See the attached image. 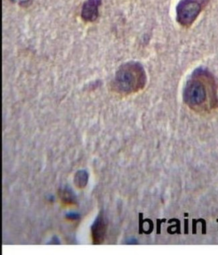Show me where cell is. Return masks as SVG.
Masks as SVG:
<instances>
[{
    "mask_svg": "<svg viewBox=\"0 0 218 255\" xmlns=\"http://www.w3.org/2000/svg\"><path fill=\"white\" fill-rule=\"evenodd\" d=\"M183 100L191 109H211L218 103L217 86L213 75L206 69L198 68L187 80Z\"/></svg>",
    "mask_w": 218,
    "mask_h": 255,
    "instance_id": "6da1fadb",
    "label": "cell"
},
{
    "mask_svg": "<svg viewBox=\"0 0 218 255\" xmlns=\"http://www.w3.org/2000/svg\"><path fill=\"white\" fill-rule=\"evenodd\" d=\"M146 74L142 64L131 61L122 65L116 72L113 89L122 95H131L143 90L146 85Z\"/></svg>",
    "mask_w": 218,
    "mask_h": 255,
    "instance_id": "7a4b0ae2",
    "label": "cell"
},
{
    "mask_svg": "<svg viewBox=\"0 0 218 255\" xmlns=\"http://www.w3.org/2000/svg\"><path fill=\"white\" fill-rule=\"evenodd\" d=\"M202 9L200 0H181L176 7L177 22L189 27L196 21Z\"/></svg>",
    "mask_w": 218,
    "mask_h": 255,
    "instance_id": "3957f363",
    "label": "cell"
},
{
    "mask_svg": "<svg viewBox=\"0 0 218 255\" xmlns=\"http://www.w3.org/2000/svg\"><path fill=\"white\" fill-rule=\"evenodd\" d=\"M101 0H87L83 5L81 16L87 22H94L99 16Z\"/></svg>",
    "mask_w": 218,
    "mask_h": 255,
    "instance_id": "277c9868",
    "label": "cell"
},
{
    "mask_svg": "<svg viewBox=\"0 0 218 255\" xmlns=\"http://www.w3.org/2000/svg\"><path fill=\"white\" fill-rule=\"evenodd\" d=\"M106 231V224L104 217L99 214L91 226V234L93 244H100L104 241Z\"/></svg>",
    "mask_w": 218,
    "mask_h": 255,
    "instance_id": "5b68a950",
    "label": "cell"
},
{
    "mask_svg": "<svg viewBox=\"0 0 218 255\" xmlns=\"http://www.w3.org/2000/svg\"><path fill=\"white\" fill-rule=\"evenodd\" d=\"M88 173L85 170H81L76 172L74 178V183L76 187L79 189H83L87 185L88 181Z\"/></svg>",
    "mask_w": 218,
    "mask_h": 255,
    "instance_id": "8992f818",
    "label": "cell"
},
{
    "mask_svg": "<svg viewBox=\"0 0 218 255\" xmlns=\"http://www.w3.org/2000/svg\"><path fill=\"white\" fill-rule=\"evenodd\" d=\"M61 199L64 202L70 204V203H74L75 201V197H74V193L71 191L70 189H63L61 194Z\"/></svg>",
    "mask_w": 218,
    "mask_h": 255,
    "instance_id": "52a82bcc",
    "label": "cell"
},
{
    "mask_svg": "<svg viewBox=\"0 0 218 255\" xmlns=\"http://www.w3.org/2000/svg\"><path fill=\"white\" fill-rule=\"evenodd\" d=\"M68 218L72 220H76L79 218V214H75V213H70L68 214Z\"/></svg>",
    "mask_w": 218,
    "mask_h": 255,
    "instance_id": "ba28073f",
    "label": "cell"
},
{
    "mask_svg": "<svg viewBox=\"0 0 218 255\" xmlns=\"http://www.w3.org/2000/svg\"><path fill=\"white\" fill-rule=\"evenodd\" d=\"M11 1H14L15 3H25L29 1L30 0H11Z\"/></svg>",
    "mask_w": 218,
    "mask_h": 255,
    "instance_id": "9c48e42d",
    "label": "cell"
}]
</instances>
